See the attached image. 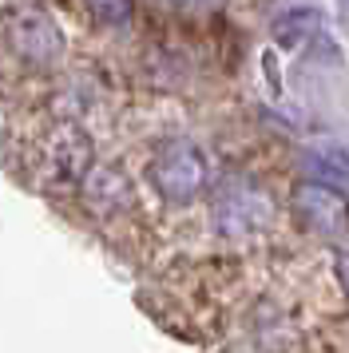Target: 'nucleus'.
I'll return each instance as SVG.
<instances>
[{
    "label": "nucleus",
    "instance_id": "1",
    "mask_svg": "<svg viewBox=\"0 0 349 353\" xmlns=\"http://www.w3.org/2000/svg\"><path fill=\"white\" fill-rule=\"evenodd\" d=\"M0 40L12 52V60L28 68H60L68 56V40H63L60 24L32 8V4H12L0 17Z\"/></svg>",
    "mask_w": 349,
    "mask_h": 353
},
{
    "label": "nucleus",
    "instance_id": "6",
    "mask_svg": "<svg viewBox=\"0 0 349 353\" xmlns=\"http://www.w3.org/2000/svg\"><path fill=\"white\" fill-rule=\"evenodd\" d=\"M83 203H88L95 214L115 219V214L131 210L135 191H131V183H127V175L119 167H92V175L83 179Z\"/></svg>",
    "mask_w": 349,
    "mask_h": 353
},
{
    "label": "nucleus",
    "instance_id": "10",
    "mask_svg": "<svg viewBox=\"0 0 349 353\" xmlns=\"http://www.w3.org/2000/svg\"><path fill=\"white\" fill-rule=\"evenodd\" d=\"M337 282H341V290L349 294V250L337 254Z\"/></svg>",
    "mask_w": 349,
    "mask_h": 353
},
{
    "label": "nucleus",
    "instance_id": "9",
    "mask_svg": "<svg viewBox=\"0 0 349 353\" xmlns=\"http://www.w3.org/2000/svg\"><path fill=\"white\" fill-rule=\"evenodd\" d=\"M314 24H317V12H290V17L274 24V36H278V44H298Z\"/></svg>",
    "mask_w": 349,
    "mask_h": 353
},
{
    "label": "nucleus",
    "instance_id": "4",
    "mask_svg": "<svg viewBox=\"0 0 349 353\" xmlns=\"http://www.w3.org/2000/svg\"><path fill=\"white\" fill-rule=\"evenodd\" d=\"M32 155H36V171L44 175V183L68 187V183H83L92 175L95 147H92V135L76 128V123H52L36 139Z\"/></svg>",
    "mask_w": 349,
    "mask_h": 353
},
{
    "label": "nucleus",
    "instance_id": "7",
    "mask_svg": "<svg viewBox=\"0 0 349 353\" xmlns=\"http://www.w3.org/2000/svg\"><path fill=\"white\" fill-rule=\"evenodd\" d=\"M83 17L95 28H123L135 17V0H83Z\"/></svg>",
    "mask_w": 349,
    "mask_h": 353
},
{
    "label": "nucleus",
    "instance_id": "8",
    "mask_svg": "<svg viewBox=\"0 0 349 353\" xmlns=\"http://www.w3.org/2000/svg\"><path fill=\"white\" fill-rule=\"evenodd\" d=\"M306 167H314V175L321 183H349V159L341 151H314Z\"/></svg>",
    "mask_w": 349,
    "mask_h": 353
},
{
    "label": "nucleus",
    "instance_id": "2",
    "mask_svg": "<svg viewBox=\"0 0 349 353\" xmlns=\"http://www.w3.org/2000/svg\"><path fill=\"white\" fill-rule=\"evenodd\" d=\"M147 179L163 203L171 207H187L199 194L206 191V179H210V167H206V155L190 139H163V143L151 151V163H147Z\"/></svg>",
    "mask_w": 349,
    "mask_h": 353
},
{
    "label": "nucleus",
    "instance_id": "5",
    "mask_svg": "<svg viewBox=\"0 0 349 353\" xmlns=\"http://www.w3.org/2000/svg\"><path fill=\"white\" fill-rule=\"evenodd\" d=\"M290 210L298 219L301 230H310L317 239H337L349 226V199L333 183H298L290 191Z\"/></svg>",
    "mask_w": 349,
    "mask_h": 353
},
{
    "label": "nucleus",
    "instance_id": "11",
    "mask_svg": "<svg viewBox=\"0 0 349 353\" xmlns=\"http://www.w3.org/2000/svg\"><path fill=\"white\" fill-rule=\"evenodd\" d=\"M167 4H179V8H210L219 0H167Z\"/></svg>",
    "mask_w": 349,
    "mask_h": 353
},
{
    "label": "nucleus",
    "instance_id": "3",
    "mask_svg": "<svg viewBox=\"0 0 349 353\" xmlns=\"http://www.w3.org/2000/svg\"><path fill=\"white\" fill-rule=\"evenodd\" d=\"M210 219H215V230L226 234V239H246V234H258L266 230L270 219H274V199L262 183H254L246 175H230L219 183L215 191V203H210Z\"/></svg>",
    "mask_w": 349,
    "mask_h": 353
}]
</instances>
